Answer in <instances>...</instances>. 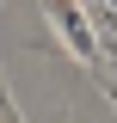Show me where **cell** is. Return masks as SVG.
<instances>
[{"instance_id":"6da1fadb","label":"cell","mask_w":117,"mask_h":123,"mask_svg":"<svg viewBox=\"0 0 117 123\" xmlns=\"http://www.w3.org/2000/svg\"><path fill=\"white\" fill-rule=\"evenodd\" d=\"M43 6H49V18H56V31L68 37V49L86 62L92 74H105V49H99V37H92L86 12H80V0H43Z\"/></svg>"}]
</instances>
